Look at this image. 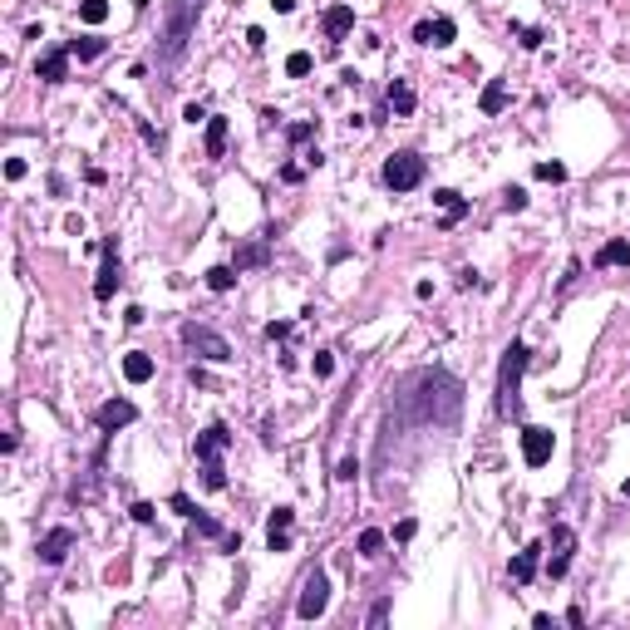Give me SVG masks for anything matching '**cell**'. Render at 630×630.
I'll list each match as a JSON object with an SVG mask.
<instances>
[{"label":"cell","instance_id":"4dcf8cb0","mask_svg":"<svg viewBox=\"0 0 630 630\" xmlns=\"http://www.w3.org/2000/svg\"><path fill=\"white\" fill-rule=\"evenodd\" d=\"M193 522H197V532H203V537H222V542H227V532H222V522H217V517H207V513H203V507H197V517H193Z\"/></svg>","mask_w":630,"mask_h":630},{"label":"cell","instance_id":"cb8c5ba5","mask_svg":"<svg viewBox=\"0 0 630 630\" xmlns=\"http://www.w3.org/2000/svg\"><path fill=\"white\" fill-rule=\"evenodd\" d=\"M502 108H507V84L492 79V84L482 89V114H502Z\"/></svg>","mask_w":630,"mask_h":630},{"label":"cell","instance_id":"f1b7e54d","mask_svg":"<svg viewBox=\"0 0 630 630\" xmlns=\"http://www.w3.org/2000/svg\"><path fill=\"white\" fill-rule=\"evenodd\" d=\"M310 65H315V60H310L306 50H296V54L286 60V75H291V79H306V75H310Z\"/></svg>","mask_w":630,"mask_h":630},{"label":"cell","instance_id":"5b68a950","mask_svg":"<svg viewBox=\"0 0 630 630\" xmlns=\"http://www.w3.org/2000/svg\"><path fill=\"white\" fill-rule=\"evenodd\" d=\"M182 345H187L197 360H212V364H227V360H232V345H227V335H217L212 325L187 321V325H182Z\"/></svg>","mask_w":630,"mask_h":630},{"label":"cell","instance_id":"9c48e42d","mask_svg":"<svg viewBox=\"0 0 630 630\" xmlns=\"http://www.w3.org/2000/svg\"><path fill=\"white\" fill-rule=\"evenodd\" d=\"M571 552H577V532L566 522H556L552 527V562H546V577L552 581H562L566 571H571Z\"/></svg>","mask_w":630,"mask_h":630},{"label":"cell","instance_id":"52a82bcc","mask_svg":"<svg viewBox=\"0 0 630 630\" xmlns=\"http://www.w3.org/2000/svg\"><path fill=\"white\" fill-rule=\"evenodd\" d=\"M325 606H331V577H325L321 566L306 577V586H300V601H296V616L300 620H321Z\"/></svg>","mask_w":630,"mask_h":630},{"label":"cell","instance_id":"8d00e7d4","mask_svg":"<svg viewBox=\"0 0 630 630\" xmlns=\"http://www.w3.org/2000/svg\"><path fill=\"white\" fill-rule=\"evenodd\" d=\"M331 370H335L331 350H315V374H321V379H325V374H331Z\"/></svg>","mask_w":630,"mask_h":630},{"label":"cell","instance_id":"603a6c76","mask_svg":"<svg viewBox=\"0 0 630 630\" xmlns=\"http://www.w3.org/2000/svg\"><path fill=\"white\" fill-rule=\"evenodd\" d=\"M434 203H438V207H443V212H449V217H443V222H449V227H453V222H459V217H463V212H468V203H463V197H459V193H453V187H443V193H434Z\"/></svg>","mask_w":630,"mask_h":630},{"label":"cell","instance_id":"8fae6325","mask_svg":"<svg viewBox=\"0 0 630 630\" xmlns=\"http://www.w3.org/2000/svg\"><path fill=\"white\" fill-rule=\"evenodd\" d=\"M133 419H139V404H133V399H108V404L94 409V424L104 428V434H118V428H129Z\"/></svg>","mask_w":630,"mask_h":630},{"label":"cell","instance_id":"e575fe53","mask_svg":"<svg viewBox=\"0 0 630 630\" xmlns=\"http://www.w3.org/2000/svg\"><path fill=\"white\" fill-rule=\"evenodd\" d=\"M182 118H187V124H193V129H197V124H207V118H212V114H207L203 104H187V108H182Z\"/></svg>","mask_w":630,"mask_h":630},{"label":"cell","instance_id":"277c9868","mask_svg":"<svg viewBox=\"0 0 630 630\" xmlns=\"http://www.w3.org/2000/svg\"><path fill=\"white\" fill-rule=\"evenodd\" d=\"M227 449H232V428H227V424H207L203 434H197V443H193L197 463H203V482L212 492L227 488V468H222V453Z\"/></svg>","mask_w":630,"mask_h":630},{"label":"cell","instance_id":"ba28073f","mask_svg":"<svg viewBox=\"0 0 630 630\" xmlns=\"http://www.w3.org/2000/svg\"><path fill=\"white\" fill-rule=\"evenodd\" d=\"M552 453H556V434H552V428L527 424V428H522V463H527V468H542V463H552Z\"/></svg>","mask_w":630,"mask_h":630},{"label":"cell","instance_id":"8992f818","mask_svg":"<svg viewBox=\"0 0 630 630\" xmlns=\"http://www.w3.org/2000/svg\"><path fill=\"white\" fill-rule=\"evenodd\" d=\"M424 172H428V163L419 158L414 148H404V153H395V158L385 163V187L389 193H414L419 182H424Z\"/></svg>","mask_w":630,"mask_h":630},{"label":"cell","instance_id":"7bdbcfd3","mask_svg":"<svg viewBox=\"0 0 630 630\" xmlns=\"http://www.w3.org/2000/svg\"><path fill=\"white\" fill-rule=\"evenodd\" d=\"M267 335H271V340H286V335H291V325H286V321H276V325H267Z\"/></svg>","mask_w":630,"mask_h":630},{"label":"cell","instance_id":"6da1fadb","mask_svg":"<svg viewBox=\"0 0 630 630\" xmlns=\"http://www.w3.org/2000/svg\"><path fill=\"white\" fill-rule=\"evenodd\" d=\"M389 414L404 428H459L463 414V379L443 364H424V370H409L395 379L389 389Z\"/></svg>","mask_w":630,"mask_h":630},{"label":"cell","instance_id":"f35d334b","mask_svg":"<svg viewBox=\"0 0 630 630\" xmlns=\"http://www.w3.org/2000/svg\"><path fill=\"white\" fill-rule=\"evenodd\" d=\"M389 620V601H374V610H370V626H385Z\"/></svg>","mask_w":630,"mask_h":630},{"label":"cell","instance_id":"4fadbf2b","mask_svg":"<svg viewBox=\"0 0 630 630\" xmlns=\"http://www.w3.org/2000/svg\"><path fill=\"white\" fill-rule=\"evenodd\" d=\"M414 40L419 44H434V50H449V44L459 40V25H453L449 15H434V20H419L414 25Z\"/></svg>","mask_w":630,"mask_h":630},{"label":"cell","instance_id":"44dd1931","mask_svg":"<svg viewBox=\"0 0 630 630\" xmlns=\"http://www.w3.org/2000/svg\"><path fill=\"white\" fill-rule=\"evenodd\" d=\"M596 267H630V242H620V236H616V242H606L596 251Z\"/></svg>","mask_w":630,"mask_h":630},{"label":"cell","instance_id":"1f68e13d","mask_svg":"<svg viewBox=\"0 0 630 630\" xmlns=\"http://www.w3.org/2000/svg\"><path fill=\"white\" fill-rule=\"evenodd\" d=\"M502 207H507V212H522V207H527V193H522V187H507V193H502Z\"/></svg>","mask_w":630,"mask_h":630},{"label":"cell","instance_id":"484cf974","mask_svg":"<svg viewBox=\"0 0 630 630\" xmlns=\"http://www.w3.org/2000/svg\"><path fill=\"white\" fill-rule=\"evenodd\" d=\"M69 54H79V60H99V54H104V40H99V35H84V40H69Z\"/></svg>","mask_w":630,"mask_h":630},{"label":"cell","instance_id":"ee69618b","mask_svg":"<svg viewBox=\"0 0 630 630\" xmlns=\"http://www.w3.org/2000/svg\"><path fill=\"white\" fill-rule=\"evenodd\" d=\"M271 11H276V15H291V11H296V0H271Z\"/></svg>","mask_w":630,"mask_h":630},{"label":"cell","instance_id":"7a4b0ae2","mask_svg":"<svg viewBox=\"0 0 630 630\" xmlns=\"http://www.w3.org/2000/svg\"><path fill=\"white\" fill-rule=\"evenodd\" d=\"M203 5L207 0H163V20H158V65L163 69H178L187 60L197 20H203Z\"/></svg>","mask_w":630,"mask_h":630},{"label":"cell","instance_id":"7402d4cb","mask_svg":"<svg viewBox=\"0 0 630 630\" xmlns=\"http://www.w3.org/2000/svg\"><path fill=\"white\" fill-rule=\"evenodd\" d=\"M227 153V118H207V158Z\"/></svg>","mask_w":630,"mask_h":630},{"label":"cell","instance_id":"5bb4252c","mask_svg":"<svg viewBox=\"0 0 630 630\" xmlns=\"http://www.w3.org/2000/svg\"><path fill=\"white\" fill-rule=\"evenodd\" d=\"M291 527H296V507H276L267 517V546L271 552H291Z\"/></svg>","mask_w":630,"mask_h":630},{"label":"cell","instance_id":"f546056e","mask_svg":"<svg viewBox=\"0 0 630 630\" xmlns=\"http://www.w3.org/2000/svg\"><path fill=\"white\" fill-rule=\"evenodd\" d=\"M168 507H172V513H182V517H187V522H193V517H197V502L187 498V492H172V498H168Z\"/></svg>","mask_w":630,"mask_h":630},{"label":"cell","instance_id":"4316f807","mask_svg":"<svg viewBox=\"0 0 630 630\" xmlns=\"http://www.w3.org/2000/svg\"><path fill=\"white\" fill-rule=\"evenodd\" d=\"M385 552V532H379V527H364L360 532V556H379Z\"/></svg>","mask_w":630,"mask_h":630},{"label":"cell","instance_id":"e0dca14e","mask_svg":"<svg viewBox=\"0 0 630 630\" xmlns=\"http://www.w3.org/2000/svg\"><path fill=\"white\" fill-rule=\"evenodd\" d=\"M385 104L395 108V114H414V104H419L414 84H409V79H395V84L385 89Z\"/></svg>","mask_w":630,"mask_h":630},{"label":"cell","instance_id":"30bf717a","mask_svg":"<svg viewBox=\"0 0 630 630\" xmlns=\"http://www.w3.org/2000/svg\"><path fill=\"white\" fill-rule=\"evenodd\" d=\"M118 281H124V261H118V242L104 236V267H99V281H94V300H114Z\"/></svg>","mask_w":630,"mask_h":630},{"label":"cell","instance_id":"ac0fdd59","mask_svg":"<svg viewBox=\"0 0 630 630\" xmlns=\"http://www.w3.org/2000/svg\"><path fill=\"white\" fill-rule=\"evenodd\" d=\"M321 25H325V35H331V40H345V35L355 30V11H350V5H331Z\"/></svg>","mask_w":630,"mask_h":630},{"label":"cell","instance_id":"d4e9b609","mask_svg":"<svg viewBox=\"0 0 630 630\" xmlns=\"http://www.w3.org/2000/svg\"><path fill=\"white\" fill-rule=\"evenodd\" d=\"M236 276H242L236 267H212V271H207V286H212L217 296H222V291H232V286H236Z\"/></svg>","mask_w":630,"mask_h":630},{"label":"cell","instance_id":"836d02e7","mask_svg":"<svg viewBox=\"0 0 630 630\" xmlns=\"http://www.w3.org/2000/svg\"><path fill=\"white\" fill-rule=\"evenodd\" d=\"M129 513H133V522H143V527H148L153 517H158V507H153V502H133Z\"/></svg>","mask_w":630,"mask_h":630},{"label":"cell","instance_id":"ab89813d","mask_svg":"<svg viewBox=\"0 0 630 630\" xmlns=\"http://www.w3.org/2000/svg\"><path fill=\"white\" fill-rule=\"evenodd\" d=\"M355 473H360V463H355V459H345V463H340V473H335V478H340V482H355Z\"/></svg>","mask_w":630,"mask_h":630},{"label":"cell","instance_id":"b9f144b4","mask_svg":"<svg viewBox=\"0 0 630 630\" xmlns=\"http://www.w3.org/2000/svg\"><path fill=\"white\" fill-rule=\"evenodd\" d=\"M517 35H522V44H527V50H537V44H542V40H546V35H542V30H517Z\"/></svg>","mask_w":630,"mask_h":630},{"label":"cell","instance_id":"d6a6232c","mask_svg":"<svg viewBox=\"0 0 630 630\" xmlns=\"http://www.w3.org/2000/svg\"><path fill=\"white\" fill-rule=\"evenodd\" d=\"M537 178H542V182H562L566 168H562V163H537Z\"/></svg>","mask_w":630,"mask_h":630},{"label":"cell","instance_id":"d590c367","mask_svg":"<svg viewBox=\"0 0 630 630\" xmlns=\"http://www.w3.org/2000/svg\"><path fill=\"white\" fill-rule=\"evenodd\" d=\"M310 133H315V124H291V129H286V139H291V143H306Z\"/></svg>","mask_w":630,"mask_h":630},{"label":"cell","instance_id":"2e32d148","mask_svg":"<svg viewBox=\"0 0 630 630\" xmlns=\"http://www.w3.org/2000/svg\"><path fill=\"white\" fill-rule=\"evenodd\" d=\"M537 566H542V546H522V552L513 556V566H507V577H513L517 586H527V581L537 577Z\"/></svg>","mask_w":630,"mask_h":630},{"label":"cell","instance_id":"7c38bea8","mask_svg":"<svg viewBox=\"0 0 630 630\" xmlns=\"http://www.w3.org/2000/svg\"><path fill=\"white\" fill-rule=\"evenodd\" d=\"M69 546H75V527H50V532L40 537V546H35V556H40L44 566H60L69 556Z\"/></svg>","mask_w":630,"mask_h":630},{"label":"cell","instance_id":"f6af8a7d","mask_svg":"<svg viewBox=\"0 0 630 630\" xmlns=\"http://www.w3.org/2000/svg\"><path fill=\"white\" fill-rule=\"evenodd\" d=\"M626 498H630V478H626Z\"/></svg>","mask_w":630,"mask_h":630},{"label":"cell","instance_id":"d6986e66","mask_svg":"<svg viewBox=\"0 0 630 630\" xmlns=\"http://www.w3.org/2000/svg\"><path fill=\"white\" fill-rule=\"evenodd\" d=\"M271 261V242L261 236V242H246L242 251H236V271H251V267H267Z\"/></svg>","mask_w":630,"mask_h":630},{"label":"cell","instance_id":"ffe728a7","mask_svg":"<svg viewBox=\"0 0 630 630\" xmlns=\"http://www.w3.org/2000/svg\"><path fill=\"white\" fill-rule=\"evenodd\" d=\"M124 374H129V385H148L153 379V355H143V350L124 355Z\"/></svg>","mask_w":630,"mask_h":630},{"label":"cell","instance_id":"74e56055","mask_svg":"<svg viewBox=\"0 0 630 630\" xmlns=\"http://www.w3.org/2000/svg\"><path fill=\"white\" fill-rule=\"evenodd\" d=\"M25 172H30V168H25V158H11V163H5V178H11V182H20Z\"/></svg>","mask_w":630,"mask_h":630},{"label":"cell","instance_id":"83f0119b","mask_svg":"<svg viewBox=\"0 0 630 630\" xmlns=\"http://www.w3.org/2000/svg\"><path fill=\"white\" fill-rule=\"evenodd\" d=\"M108 15V0H79V20L84 25H99Z\"/></svg>","mask_w":630,"mask_h":630},{"label":"cell","instance_id":"3957f363","mask_svg":"<svg viewBox=\"0 0 630 630\" xmlns=\"http://www.w3.org/2000/svg\"><path fill=\"white\" fill-rule=\"evenodd\" d=\"M527 364H532V350H527L522 340H513L507 350H502V364H498V414L502 419H522V374Z\"/></svg>","mask_w":630,"mask_h":630},{"label":"cell","instance_id":"60d3db41","mask_svg":"<svg viewBox=\"0 0 630 630\" xmlns=\"http://www.w3.org/2000/svg\"><path fill=\"white\" fill-rule=\"evenodd\" d=\"M419 532V522H414V517H409V522H399L395 527V537H399V542H409V537H414Z\"/></svg>","mask_w":630,"mask_h":630},{"label":"cell","instance_id":"9a60e30c","mask_svg":"<svg viewBox=\"0 0 630 630\" xmlns=\"http://www.w3.org/2000/svg\"><path fill=\"white\" fill-rule=\"evenodd\" d=\"M69 44H60V50H50V54H40V65H35V75L44 79V84H65L69 79Z\"/></svg>","mask_w":630,"mask_h":630}]
</instances>
